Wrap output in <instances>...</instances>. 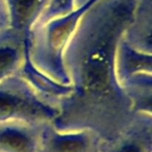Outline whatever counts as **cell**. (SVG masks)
Returning <instances> with one entry per match:
<instances>
[{
	"instance_id": "cell-1",
	"label": "cell",
	"mask_w": 152,
	"mask_h": 152,
	"mask_svg": "<svg viewBox=\"0 0 152 152\" xmlns=\"http://www.w3.org/2000/svg\"><path fill=\"white\" fill-rule=\"evenodd\" d=\"M135 14L133 0H102L83 16L63 54L70 96L56 129H88L110 141L128 129L130 97L119 81L117 53Z\"/></svg>"
},
{
	"instance_id": "cell-7",
	"label": "cell",
	"mask_w": 152,
	"mask_h": 152,
	"mask_svg": "<svg viewBox=\"0 0 152 152\" xmlns=\"http://www.w3.org/2000/svg\"><path fill=\"white\" fill-rule=\"evenodd\" d=\"M7 22H9V18H7L5 5L0 4V32L2 31L3 29H5L4 25H7Z\"/></svg>"
},
{
	"instance_id": "cell-6",
	"label": "cell",
	"mask_w": 152,
	"mask_h": 152,
	"mask_svg": "<svg viewBox=\"0 0 152 152\" xmlns=\"http://www.w3.org/2000/svg\"><path fill=\"white\" fill-rule=\"evenodd\" d=\"M118 137L110 141V146L105 152H151V140L150 137L142 135V131H132L128 133V129L125 130Z\"/></svg>"
},
{
	"instance_id": "cell-2",
	"label": "cell",
	"mask_w": 152,
	"mask_h": 152,
	"mask_svg": "<svg viewBox=\"0 0 152 152\" xmlns=\"http://www.w3.org/2000/svg\"><path fill=\"white\" fill-rule=\"evenodd\" d=\"M58 110L49 106L26 83L12 77L0 83V123L22 122L37 126L54 121Z\"/></svg>"
},
{
	"instance_id": "cell-3",
	"label": "cell",
	"mask_w": 152,
	"mask_h": 152,
	"mask_svg": "<svg viewBox=\"0 0 152 152\" xmlns=\"http://www.w3.org/2000/svg\"><path fill=\"white\" fill-rule=\"evenodd\" d=\"M98 135L88 129L44 130L37 152H99Z\"/></svg>"
},
{
	"instance_id": "cell-4",
	"label": "cell",
	"mask_w": 152,
	"mask_h": 152,
	"mask_svg": "<svg viewBox=\"0 0 152 152\" xmlns=\"http://www.w3.org/2000/svg\"><path fill=\"white\" fill-rule=\"evenodd\" d=\"M39 135L34 125L0 123V152H37Z\"/></svg>"
},
{
	"instance_id": "cell-5",
	"label": "cell",
	"mask_w": 152,
	"mask_h": 152,
	"mask_svg": "<svg viewBox=\"0 0 152 152\" xmlns=\"http://www.w3.org/2000/svg\"><path fill=\"white\" fill-rule=\"evenodd\" d=\"M21 38L11 28L0 32V83L14 76L19 69L24 52Z\"/></svg>"
}]
</instances>
